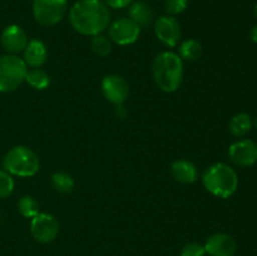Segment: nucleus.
<instances>
[{
  "instance_id": "0eeeda50",
  "label": "nucleus",
  "mask_w": 257,
  "mask_h": 256,
  "mask_svg": "<svg viewBox=\"0 0 257 256\" xmlns=\"http://www.w3.org/2000/svg\"><path fill=\"white\" fill-rule=\"evenodd\" d=\"M108 38L118 45L135 44L141 35V28L130 18H119L108 25Z\"/></svg>"
},
{
  "instance_id": "9d476101",
  "label": "nucleus",
  "mask_w": 257,
  "mask_h": 256,
  "mask_svg": "<svg viewBox=\"0 0 257 256\" xmlns=\"http://www.w3.org/2000/svg\"><path fill=\"white\" fill-rule=\"evenodd\" d=\"M102 93L108 102L113 103L118 107L125 102L130 95V85L127 80L118 74H108L103 78Z\"/></svg>"
},
{
  "instance_id": "423d86ee",
  "label": "nucleus",
  "mask_w": 257,
  "mask_h": 256,
  "mask_svg": "<svg viewBox=\"0 0 257 256\" xmlns=\"http://www.w3.org/2000/svg\"><path fill=\"white\" fill-rule=\"evenodd\" d=\"M33 17L44 27H54L67 14V0H33Z\"/></svg>"
},
{
  "instance_id": "9b49d317",
  "label": "nucleus",
  "mask_w": 257,
  "mask_h": 256,
  "mask_svg": "<svg viewBox=\"0 0 257 256\" xmlns=\"http://www.w3.org/2000/svg\"><path fill=\"white\" fill-rule=\"evenodd\" d=\"M228 157L240 167H251L257 162V143L251 140H241L228 147Z\"/></svg>"
},
{
  "instance_id": "c85d7f7f",
  "label": "nucleus",
  "mask_w": 257,
  "mask_h": 256,
  "mask_svg": "<svg viewBox=\"0 0 257 256\" xmlns=\"http://www.w3.org/2000/svg\"><path fill=\"white\" fill-rule=\"evenodd\" d=\"M255 15H256V18H257V3H256V5H255Z\"/></svg>"
},
{
  "instance_id": "6e6552de",
  "label": "nucleus",
  "mask_w": 257,
  "mask_h": 256,
  "mask_svg": "<svg viewBox=\"0 0 257 256\" xmlns=\"http://www.w3.org/2000/svg\"><path fill=\"white\" fill-rule=\"evenodd\" d=\"M30 232L38 242L49 243L54 241L59 233V222L50 213L39 212L32 218Z\"/></svg>"
},
{
  "instance_id": "6ab92c4d",
  "label": "nucleus",
  "mask_w": 257,
  "mask_h": 256,
  "mask_svg": "<svg viewBox=\"0 0 257 256\" xmlns=\"http://www.w3.org/2000/svg\"><path fill=\"white\" fill-rule=\"evenodd\" d=\"M25 82L37 90H44L50 85V75L42 68H32L27 72Z\"/></svg>"
},
{
  "instance_id": "aec40b11",
  "label": "nucleus",
  "mask_w": 257,
  "mask_h": 256,
  "mask_svg": "<svg viewBox=\"0 0 257 256\" xmlns=\"http://www.w3.org/2000/svg\"><path fill=\"white\" fill-rule=\"evenodd\" d=\"M52 185L59 193H70L74 190V178L64 171H58L52 176Z\"/></svg>"
},
{
  "instance_id": "cd10ccee",
  "label": "nucleus",
  "mask_w": 257,
  "mask_h": 256,
  "mask_svg": "<svg viewBox=\"0 0 257 256\" xmlns=\"http://www.w3.org/2000/svg\"><path fill=\"white\" fill-rule=\"evenodd\" d=\"M253 124H255V127L257 128V117L255 118V120H253Z\"/></svg>"
},
{
  "instance_id": "a211bd4d",
  "label": "nucleus",
  "mask_w": 257,
  "mask_h": 256,
  "mask_svg": "<svg viewBox=\"0 0 257 256\" xmlns=\"http://www.w3.org/2000/svg\"><path fill=\"white\" fill-rule=\"evenodd\" d=\"M178 55L182 60L196 62L202 55V45L196 39H187L182 42L178 47Z\"/></svg>"
},
{
  "instance_id": "b1692460",
  "label": "nucleus",
  "mask_w": 257,
  "mask_h": 256,
  "mask_svg": "<svg viewBox=\"0 0 257 256\" xmlns=\"http://www.w3.org/2000/svg\"><path fill=\"white\" fill-rule=\"evenodd\" d=\"M187 8L188 0H166L165 3V12L171 17L182 14Z\"/></svg>"
},
{
  "instance_id": "f257e3e1",
  "label": "nucleus",
  "mask_w": 257,
  "mask_h": 256,
  "mask_svg": "<svg viewBox=\"0 0 257 256\" xmlns=\"http://www.w3.org/2000/svg\"><path fill=\"white\" fill-rule=\"evenodd\" d=\"M73 29L82 35L102 34L110 24L109 8L102 0H79L69 10Z\"/></svg>"
},
{
  "instance_id": "f03ea898",
  "label": "nucleus",
  "mask_w": 257,
  "mask_h": 256,
  "mask_svg": "<svg viewBox=\"0 0 257 256\" xmlns=\"http://www.w3.org/2000/svg\"><path fill=\"white\" fill-rule=\"evenodd\" d=\"M183 60L177 53L162 52L152 63V74L156 85L166 93H173L183 82Z\"/></svg>"
},
{
  "instance_id": "ddd939ff",
  "label": "nucleus",
  "mask_w": 257,
  "mask_h": 256,
  "mask_svg": "<svg viewBox=\"0 0 257 256\" xmlns=\"http://www.w3.org/2000/svg\"><path fill=\"white\" fill-rule=\"evenodd\" d=\"M206 253L210 256H232L237 243L235 238L228 233L217 232L211 235L205 242Z\"/></svg>"
},
{
  "instance_id": "7ed1b4c3",
  "label": "nucleus",
  "mask_w": 257,
  "mask_h": 256,
  "mask_svg": "<svg viewBox=\"0 0 257 256\" xmlns=\"http://www.w3.org/2000/svg\"><path fill=\"white\" fill-rule=\"evenodd\" d=\"M206 190L220 198H228L237 191L238 177L236 171L226 163H213L202 175Z\"/></svg>"
},
{
  "instance_id": "4be33fe9",
  "label": "nucleus",
  "mask_w": 257,
  "mask_h": 256,
  "mask_svg": "<svg viewBox=\"0 0 257 256\" xmlns=\"http://www.w3.org/2000/svg\"><path fill=\"white\" fill-rule=\"evenodd\" d=\"M18 211L25 218H33L39 213V202L33 196L25 195L18 201Z\"/></svg>"
},
{
  "instance_id": "412c9836",
  "label": "nucleus",
  "mask_w": 257,
  "mask_h": 256,
  "mask_svg": "<svg viewBox=\"0 0 257 256\" xmlns=\"http://www.w3.org/2000/svg\"><path fill=\"white\" fill-rule=\"evenodd\" d=\"M90 49L94 53L97 57L99 58H105L110 54L112 52V40L104 35L98 34L92 37V40H90Z\"/></svg>"
},
{
  "instance_id": "a878e982",
  "label": "nucleus",
  "mask_w": 257,
  "mask_h": 256,
  "mask_svg": "<svg viewBox=\"0 0 257 256\" xmlns=\"http://www.w3.org/2000/svg\"><path fill=\"white\" fill-rule=\"evenodd\" d=\"M102 2L112 9H123V8L130 7L132 0H102Z\"/></svg>"
},
{
  "instance_id": "2eb2a0df",
  "label": "nucleus",
  "mask_w": 257,
  "mask_h": 256,
  "mask_svg": "<svg viewBox=\"0 0 257 256\" xmlns=\"http://www.w3.org/2000/svg\"><path fill=\"white\" fill-rule=\"evenodd\" d=\"M128 15H130L128 18L135 22L141 29L151 27L155 23V12L151 5H148L143 0L131 3L130 8H128Z\"/></svg>"
},
{
  "instance_id": "39448f33",
  "label": "nucleus",
  "mask_w": 257,
  "mask_h": 256,
  "mask_svg": "<svg viewBox=\"0 0 257 256\" xmlns=\"http://www.w3.org/2000/svg\"><path fill=\"white\" fill-rule=\"evenodd\" d=\"M28 67L24 60L14 54L0 55V92L17 90L25 82Z\"/></svg>"
},
{
  "instance_id": "bb28decb",
  "label": "nucleus",
  "mask_w": 257,
  "mask_h": 256,
  "mask_svg": "<svg viewBox=\"0 0 257 256\" xmlns=\"http://www.w3.org/2000/svg\"><path fill=\"white\" fill-rule=\"evenodd\" d=\"M248 37H250L251 42L255 43V44H257V25H255V27L251 28L250 33H248Z\"/></svg>"
},
{
  "instance_id": "dca6fc26",
  "label": "nucleus",
  "mask_w": 257,
  "mask_h": 256,
  "mask_svg": "<svg viewBox=\"0 0 257 256\" xmlns=\"http://www.w3.org/2000/svg\"><path fill=\"white\" fill-rule=\"evenodd\" d=\"M171 173L177 182L183 185H190L197 181L198 171L197 167L191 161L181 158L175 161L171 166Z\"/></svg>"
},
{
  "instance_id": "f8f14e48",
  "label": "nucleus",
  "mask_w": 257,
  "mask_h": 256,
  "mask_svg": "<svg viewBox=\"0 0 257 256\" xmlns=\"http://www.w3.org/2000/svg\"><path fill=\"white\" fill-rule=\"evenodd\" d=\"M3 48L8 52V54H19L23 53L28 44V35L22 27L17 24L8 25L2 33L0 37Z\"/></svg>"
},
{
  "instance_id": "5701e85b",
  "label": "nucleus",
  "mask_w": 257,
  "mask_h": 256,
  "mask_svg": "<svg viewBox=\"0 0 257 256\" xmlns=\"http://www.w3.org/2000/svg\"><path fill=\"white\" fill-rule=\"evenodd\" d=\"M14 178L5 170H0V198H7L14 191Z\"/></svg>"
},
{
  "instance_id": "f3484780",
  "label": "nucleus",
  "mask_w": 257,
  "mask_h": 256,
  "mask_svg": "<svg viewBox=\"0 0 257 256\" xmlns=\"http://www.w3.org/2000/svg\"><path fill=\"white\" fill-rule=\"evenodd\" d=\"M252 118L247 113H237L233 115L228 123L230 133L235 137H245L252 128Z\"/></svg>"
},
{
  "instance_id": "20e7f679",
  "label": "nucleus",
  "mask_w": 257,
  "mask_h": 256,
  "mask_svg": "<svg viewBox=\"0 0 257 256\" xmlns=\"http://www.w3.org/2000/svg\"><path fill=\"white\" fill-rule=\"evenodd\" d=\"M3 167L12 176L33 177L40 168V161L37 153L27 146H15L4 156Z\"/></svg>"
},
{
  "instance_id": "1a4fd4ad",
  "label": "nucleus",
  "mask_w": 257,
  "mask_h": 256,
  "mask_svg": "<svg viewBox=\"0 0 257 256\" xmlns=\"http://www.w3.org/2000/svg\"><path fill=\"white\" fill-rule=\"evenodd\" d=\"M156 38L168 48L177 47L181 40V25L175 17L162 15L153 23Z\"/></svg>"
},
{
  "instance_id": "4468645a",
  "label": "nucleus",
  "mask_w": 257,
  "mask_h": 256,
  "mask_svg": "<svg viewBox=\"0 0 257 256\" xmlns=\"http://www.w3.org/2000/svg\"><path fill=\"white\" fill-rule=\"evenodd\" d=\"M23 60L29 68H42L47 63L48 49L47 45L39 39H32L28 42L23 50Z\"/></svg>"
},
{
  "instance_id": "393cba45",
  "label": "nucleus",
  "mask_w": 257,
  "mask_h": 256,
  "mask_svg": "<svg viewBox=\"0 0 257 256\" xmlns=\"http://www.w3.org/2000/svg\"><path fill=\"white\" fill-rule=\"evenodd\" d=\"M205 246L198 242H188L181 250L180 256H205Z\"/></svg>"
},
{
  "instance_id": "c756f323",
  "label": "nucleus",
  "mask_w": 257,
  "mask_h": 256,
  "mask_svg": "<svg viewBox=\"0 0 257 256\" xmlns=\"http://www.w3.org/2000/svg\"><path fill=\"white\" fill-rule=\"evenodd\" d=\"M232 256H233V255H232Z\"/></svg>"
}]
</instances>
